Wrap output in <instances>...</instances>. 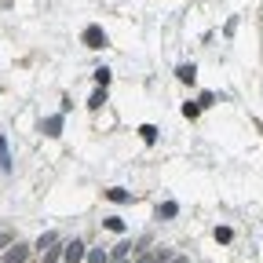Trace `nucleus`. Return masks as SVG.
Returning a JSON list of instances; mask_svg holds the SVG:
<instances>
[{
  "instance_id": "f03ea898",
  "label": "nucleus",
  "mask_w": 263,
  "mask_h": 263,
  "mask_svg": "<svg viewBox=\"0 0 263 263\" xmlns=\"http://www.w3.org/2000/svg\"><path fill=\"white\" fill-rule=\"evenodd\" d=\"M41 132H44V136H59V132H62V117H48V121H41Z\"/></svg>"
},
{
  "instance_id": "1a4fd4ad",
  "label": "nucleus",
  "mask_w": 263,
  "mask_h": 263,
  "mask_svg": "<svg viewBox=\"0 0 263 263\" xmlns=\"http://www.w3.org/2000/svg\"><path fill=\"white\" fill-rule=\"evenodd\" d=\"M179 81H194V66H179Z\"/></svg>"
},
{
  "instance_id": "20e7f679",
  "label": "nucleus",
  "mask_w": 263,
  "mask_h": 263,
  "mask_svg": "<svg viewBox=\"0 0 263 263\" xmlns=\"http://www.w3.org/2000/svg\"><path fill=\"white\" fill-rule=\"evenodd\" d=\"M77 259H84V245L70 241V245H66V263H77Z\"/></svg>"
},
{
  "instance_id": "9d476101",
  "label": "nucleus",
  "mask_w": 263,
  "mask_h": 263,
  "mask_svg": "<svg viewBox=\"0 0 263 263\" xmlns=\"http://www.w3.org/2000/svg\"><path fill=\"white\" fill-rule=\"evenodd\" d=\"M55 259H59V252H55V249H48V252H44V263H55Z\"/></svg>"
},
{
  "instance_id": "f8f14e48",
  "label": "nucleus",
  "mask_w": 263,
  "mask_h": 263,
  "mask_svg": "<svg viewBox=\"0 0 263 263\" xmlns=\"http://www.w3.org/2000/svg\"><path fill=\"white\" fill-rule=\"evenodd\" d=\"M136 263H157V259H154V256H143V259H136Z\"/></svg>"
},
{
  "instance_id": "0eeeda50",
  "label": "nucleus",
  "mask_w": 263,
  "mask_h": 263,
  "mask_svg": "<svg viewBox=\"0 0 263 263\" xmlns=\"http://www.w3.org/2000/svg\"><path fill=\"white\" fill-rule=\"evenodd\" d=\"M88 259H91V263H110V256H106L103 249H95V252H88Z\"/></svg>"
},
{
  "instance_id": "6e6552de",
  "label": "nucleus",
  "mask_w": 263,
  "mask_h": 263,
  "mask_svg": "<svg viewBox=\"0 0 263 263\" xmlns=\"http://www.w3.org/2000/svg\"><path fill=\"white\" fill-rule=\"evenodd\" d=\"M139 132H143V139H146V143H154V136H157V128H154V124H143Z\"/></svg>"
},
{
  "instance_id": "f257e3e1",
  "label": "nucleus",
  "mask_w": 263,
  "mask_h": 263,
  "mask_svg": "<svg viewBox=\"0 0 263 263\" xmlns=\"http://www.w3.org/2000/svg\"><path fill=\"white\" fill-rule=\"evenodd\" d=\"M84 44H88V48H106V33L99 29V26H88V29H84Z\"/></svg>"
},
{
  "instance_id": "39448f33",
  "label": "nucleus",
  "mask_w": 263,
  "mask_h": 263,
  "mask_svg": "<svg viewBox=\"0 0 263 263\" xmlns=\"http://www.w3.org/2000/svg\"><path fill=\"white\" fill-rule=\"evenodd\" d=\"M0 168H11V154H8V139H0Z\"/></svg>"
},
{
  "instance_id": "9b49d317",
  "label": "nucleus",
  "mask_w": 263,
  "mask_h": 263,
  "mask_svg": "<svg viewBox=\"0 0 263 263\" xmlns=\"http://www.w3.org/2000/svg\"><path fill=\"white\" fill-rule=\"evenodd\" d=\"M4 245H11V234H0V249H4Z\"/></svg>"
},
{
  "instance_id": "423d86ee",
  "label": "nucleus",
  "mask_w": 263,
  "mask_h": 263,
  "mask_svg": "<svg viewBox=\"0 0 263 263\" xmlns=\"http://www.w3.org/2000/svg\"><path fill=\"white\" fill-rule=\"evenodd\" d=\"M51 245H55V234H41V241H37V249H41V252H48Z\"/></svg>"
},
{
  "instance_id": "7ed1b4c3",
  "label": "nucleus",
  "mask_w": 263,
  "mask_h": 263,
  "mask_svg": "<svg viewBox=\"0 0 263 263\" xmlns=\"http://www.w3.org/2000/svg\"><path fill=\"white\" fill-rule=\"evenodd\" d=\"M26 256H29V249H26V245H15V249H8L4 263H26Z\"/></svg>"
},
{
  "instance_id": "ddd939ff",
  "label": "nucleus",
  "mask_w": 263,
  "mask_h": 263,
  "mask_svg": "<svg viewBox=\"0 0 263 263\" xmlns=\"http://www.w3.org/2000/svg\"><path fill=\"white\" fill-rule=\"evenodd\" d=\"M168 263H186V259H183V256H176V259H168Z\"/></svg>"
}]
</instances>
